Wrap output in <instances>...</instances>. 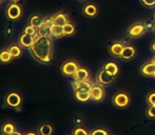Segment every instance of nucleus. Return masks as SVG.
I'll return each instance as SVG.
<instances>
[{
  "instance_id": "1",
  "label": "nucleus",
  "mask_w": 155,
  "mask_h": 135,
  "mask_svg": "<svg viewBox=\"0 0 155 135\" xmlns=\"http://www.w3.org/2000/svg\"><path fill=\"white\" fill-rule=\"evenodd\" d=\"M35 59L42 64H48L52 60V42L48 36H37L30 49Z\"/></svg>"
},
{
  "instance_id": "2",
  "label": "nucleus",
  "mask_w": 155,
  "mask_h": 135,
  "mask_svg": "<svg viewBox=\"0 0 155 135\" xmlns=\"http://www.w3.org/2000/svg\"><path fill=\"white\" fill-rule=\"evenodd\" d=\"M146 31H147V29H146L145 23L135 22L129 27L128 31H127V34H128V36L131 37V38H139V37H141L145 34Z\"/></svg>"
},
{
  "instance_id": "3",
  "label": "nucleus",
  "mask_w": 155,
  "mask_h": 135,
  "mask_svg": "<svg viewBox=\"0 0 155 135\" xmlns=\"http://www.w3.org/2000/svg\"><path fill=\"white\" fill-rule=\"evenodd\" d=\"M78 69H79V67H78L77 62H75L74 60H67L60 67V72H61L63 76L73 77Z\"/></svg>"
},
{
  "instance_id": "4",
  "label": "nucleus",
  "mask_w": 155,
  "mask_h": 135,
  "mask_svg": "<svg viewBox=\"0 0 155 135\" xmlns=\"http://www.w3.org/2000/svg\"><path fill=\"white\" fill-rule=\"evenodd\" d=\"M112 104L117 108H127L130 104V97H129L128 94H126L124 92L116 93L112 98Z\"/></svg>"
},
{
  "instance_id": "5",
  "label": "nucleus",
  "mask_w": 155,
  "mask_h": 135,
  "mask_svg": "<svg viewBox=\"0 0 155 135\" xmlns=\"http://www.w3.org/2000/svg\"><path fill=\"white\" fill-rule=\"evenodd\" d=\"M90 94H91V99L93 101L99 102L104 99V90L102 84H92L90 89Z\"/></svg>"
},
{
  "instance_id": "6",
  "label": "nucleus",
  "mask_w": 155,
  "mask_h": 135,
  "mask_svg": "<svg viewBox=\"0 0 155 135\" xmlns=\"http://www.w3.org/2000/svg\"><path fill=\"white\" fill-rule=\"evenodd\" d=\"M21 14H22V11H21L20 5L16 3V2H13L6 8V17L11 20H17V19L20 18Z\"/></svg>"
},
{
  "instance_id": "7",
  "label": "nucleus",
  "mask_w": 155,
  "mask_h": 135,
  "mask_svg": "<svg viewBox=\"0 0 155 135\" xmlns=\"http://www.w3.org/2000/svg\"><path fill=\"white\" fill-rule=\"evenodd\" d=\"M115 80V76H113L112 74H110L108 71H106L104 69L100 70L97 74V81L98 84H104V86H109Z\"/></svg>"
},
{
  "instance_id": "8",
  "label": "nucleus",
  "mask_w": 155,
  "mask_h": 135,
  "mask_svg": "<svg viewBox=\"0 0 155 135\" xmlns=\"http://www.w3.org/2000/svg\"><path fill=\"white\" fill-rule=\"evenodd\" d=\"M74 96L76 100L79 102H88L91 99L90 89L89 88H79L74 90Z\"/></svg>"
},
{
  "instance_id": "9",
  "label": "nucleus",
  "mask_w": 155,
  "mask_h": 135,
  "mask_svg": "<svg viewBox=\"0 0 155 135\" xmlns=\"http://www.w3.org/2000/svg\"><path fill=\"white\" fill-rule=\"evenodd\" d=\"M5 104H8L10 108H18L21 104V96L16 92H11L6 95L5 97Z\"/></svg>"
},
{
  "instance_id": "10",
  "label": "nucleus",
  "mask_w": 155,
  "mask_h": 135,
  "mask_svg": "<svg viewBox=\"0 0 155 135\" xmlns=\"http://www.w3.org/2000/svg\"><path fill=\"white\" fill-rule=\"evenodd\" d=\"M35 39L36 37L35 36H32V35H28V34H21V36L19 37V44L20 47L22 48H25V49H31V47L34 43Z\"/></svg>"
},
{
  "instance_id": "11",
  "label": "nucleus",
  "mask_w": 155,
  "mask_h": 135,
  "mask_svg": "<svg viewBox=\"0 0 155 135\" xmlns=\"http://www.w3.org/2000/svg\"><path fill=\"white\" fill-rule=\"evenodd\" d=\"M76 81H88L90 79V72L86 68H79L73 76Z\"/></svg>"
},
{
  "instance_id": "12",
  "label": "nucleus",
  "mask_w": 155,
  "mask_h": 135,
  "mask_svg": "<svg viewBox=\"0 0 155 135\" xmlns=\"http://www.w3.org/2000/svg\"><path fill=\"white\" fill-rule=\"evenodd\" d=\"M141 75L143 76H154L155 75V64L153 61H149L143 64L139 69Z\"/></svg>"
},
{
  "instance_id": "13",
  "label": "nucleus",
  "mask_w": 155,
  "mask_h": 135,
  "mask_svg": "<svg viewBox=\"0 0 155 135\" xmlns=\"http://www.w3.org/2000/svg\"><path fill=\"white\" fill-rule=\"evenodd\" d=\"M52 20H53L54 25H60V27H63V25L69 22V20H68V15L62 12L54 14L53 16H52Z\"/></svg>"
},
{
  "instance_id": "14",
  "label": "nucleus",
  "mask_w": 155,
  "mask_h": 135,
  "mask_svg": "<svg viewBox=\"0 0 155 135\" xmlns=\"http://www.w3.org/2000/svg\"><path fill=\"white\" fill-rule=\"evenodd\" d=\"M136 55V51H135V48L132 47V45H126V47L123 49V52L120 54V59L124 60H130L132 58L135 57Z\"/></svg>"
},
{
  "instance_id": "15",
  "label": "nucleus",
  "mask_w": 155,
  "mask_h": 135,
  "mask_svg": "<svg viewBox=\"0 0 155 135\" xmlns=\"http://www.w3.org/2000/svg\"><path fill=\"white\" fill-rule=\"evenodd\" d=\"M82 14L87 17H90V18H93V17L97 16L98 14V8L95 4L93 3H88L82 8Z\"/></svg>"
},
{
  "instance_id": "16",
  "label": "nucleus",
  "mask_w": 155,
  "mask_h": 135,
  "mask_svg": "<svg viewBox=\"0 0 155 135\" xmlns=\"http://www.w3.org/2000/svg\"><path fill=\"white\" fill-rule=\"evenodd\" d=\"M124 48V45L123 44V42L116 41V42H113L112 44L109 45V52H110L111 55L115 56V57H119L121 52H123Z\"/></svg>"
},
{
  "instance_id": "17",
  "label": "nucleus",
  "mask_w": 155,
  "mask_h": 135,
  "mask_svg": "<svg viewBox=\"0 0 155 135\" xmlns=\"http://www.w3.org/2000/svg\"><path fill=\"white\" fill-rule=\"evenodd\" d=\"M50 36L54 38H59V37L64 36L63 34V28L60 25H52L50 28Z\"/></svg>"
},
{
  "instance_id": "18",
  "label": "nucleus",
  "mask_w": 155,
  "mask_h": 135,
  "mask_svg": "<svg viewBox=\"0 0 155 135\" xmlns=\"http://www.w3.org/2000/svg\"><path fill=\"white\" fill-rule=\"evenodd\" d=\"M12 59L13 57L8 49H2L0 51V62L1 64H8L12 61Z\"/></svg>"
},
{
  "instance_id": "19",
  "label": "nucleus",
  "mask_w": 155,
  "mask_h": 135,
  "mask_svg": "<svg viewBox=\"0 0 155 135\" xmlns=\"http://www.w3.org/2000/svg\"><path fill=\"white\" fill-rule=\"evenodd\" d=\"M16 131V127L12 123H5L1 127V133L3 135H11Z\"/></svg>"
},
{
  "instance_id": "20",
  "label": "nucleus",
  "mask_w": 155,
  "mask_h": 135,
  "mask_svg": "<svg viewBox=\"0 0 155 135\" xmlns=\"http://www.w3.org/2000/svg\"><path fill=\"white\" fill-rule=\"evenodd\" d=\"M104 69L106 70V71H108L110 74H112L113 76H116L119 71L118 66H117L116 64H114V62H108V64H106Z\"/></svg>"
},
{
  "instance_id": "21",
  "label": "nucleus",
  "mask_w": 155,
  "mask_h": 135,
  "mask_svg": "<svg viewBox=\"0 0 155 135\" xmlns=\"http://www.w3.org/2000/svg\"><path fill=\"white\" fill-rule=\"evenodd\" d=\"M8 50L10 51L11 55H12L13 58H18L21 56V53H22V51H21V48L19 47V45L17 44H12L10 45V47L8 48Z\"/></svg>"
},
{
  "instance_id": "22",
  "label": "nucleus",
  "mask_w": 155,
  "mask_h": 135,
  "mask_svg": "<svg viewBox=\"0 0 155 135\" xmlns=\"http://www.w3.org/2000/svg\"><path fill=\"white\" fill-rule=\"evenodd\" d=\"M39 135H52L53 133V127L49 123H43L39 127L38 130Z\"/></svg>"
},
{
  "instance_id": "23",
  "label": "nucleus",
  "mask_w": 155,
  "mask_h": 135,
  "mask_svg": "<svg viewBox=\"0 0 155 135\" xmlns=\"http://www.w3.org/2000/svg\"><path fill=\"white\" fill-rule=\"evenodd\" d=\"M43 19L45 18L38 16V15H33L31 19H30V25L35 28H39L40 25H43Z\"/></svg>"
},
{
  "instance_id": "24",
  "label": "nucleus",
  "mask_w": 155,
  "mask_h": 135,
  "mask_svg": "<svg viewBox=\"0 0 155 135\" xmlns=\"http://www.w3.org/2000/svg\"><path fill=\"white\" fill-rule=\"evenodd\" d=\"M72 87H73V90H77V89L79 88H89L91 89V87H92V84H91V82L89 81H76V80H74V82L72 84Z\"/></svg>"
},
{
  "instance_id": "25",
  "label": "nucleus",
  "mask_w": 155,
  "mask_h": 135,
  "mask_svg": "<svg viewBox=\"0 0 155 135\" xmlns=\"http://www.w3.org/2000/svg\"><path fill=\"white\" fill-rule=\"evenodd\" d=\"M63 34L64 36H70V35H73L75 32V25L71 22H68L67 25H63Z\"/></svg>"
},
{
  "instance_id": "26",
  "label": "nucleus",
  "mask_w": 155,
  "mask_h": 135,
  "mask_svg": "<svg viewBox=\"0 0 155 135\" xmlns=\"http://www.w3.org/2000/svg\"><path fill=\"white\" fill-rule=\"evenodd\" d=\"M37 36H50V28L43 23L39 28H37Z\"/></svg>"
},
{
  "instance_id": "27",
  "label": "nucleus",
  "mask_w": 155,
  "mask_h": 135,
  "mask_svg": "<svg viewBox=\"0 0 155 135\" xmlns=\"http://www.w3.org/2000/svg\"><path fill=\"white\" fill-rule=\"evenodd\" d=\"M23 33L37 37V28L33 27V25H27V27L25 28V30H23Z\"/></svg>"
},
{
  "instance_id": "28",
  "label": "nucleus",
  "mask_w": 155,
  "mask_h": 135,
  "mask_svg": "<svg viewBox=\"0 0 155 135\" xmlns=\"http://www.w3.org/2000/svg\"><path fill=\"white\" fill-rule=\"evenodd\" d=\"M73 135H90V134H89L88 132H87V130H84V128L78 127L73 131Z\"/></svg>"
},
{
  "instance_id": "29",
  "label": "nucleus",
  "mask_w": 155,
  "mask_h": 135,
  "mask_svg": "<svg viewBox=\"0 0 155 135\" xmlns=\"http://www.w3.org/2000/svg\"><path fill=\"white\" fill-rule=\"evenodd\" d=\"M146 114H147V116L150 117V118H155V106H150L149 108H148Z\"/></svg>"
},
{
  "instance_id": "30",
  "label": "nucleus",
  "mask_w": 155,
  "mask_h": 135,
  "mask_svg": "<svg viewBox=\"0 0 155 135\" xmlns=\"http://www.w3.org/2000/svg\"><path fill=\"white\" fill-rule=\"evenodd\" d=\"M147 102L150 106H155V92H151L147 96Z\"/></svg>"
},
{
  "instance_id": "31",
  "label": "nucleus",
  "mask_w": 155,
  "mask_h": 135,
  "mask_svg": "<svg viewBox=\"0 0 155 135\" xmlns=\"http://www.w3.org/2000/svg\"><path fill=\"white\" fill-rule=\"evenodd\" d=\"M90 135H109L108 132L104 129H95L90 133Z\"/></svg>"
},
{
  "instance_id": "32",
  "label": "nucleus",
  "mask_w": 155,
  "mask_h": 135,
  "mask_svg": "<svg viewBox=\"0 0 155 135\" xmlns=\"http://www.w3.org/2000/svg\"><path fill=\"white\" fill-rule=\"evenodd\" d=\"M141 3L145 6H148V8H153L155 6V0H140Z\"/></svg>"
},
{
  "instance_id": "33",
  "label": "nucleus",
  "mask_w": 155,
  "mask_h": 135,
  "mask_svg": "<svg viewBox=\"0 0 155 135\" xmlns=\"http://www.w3.org/2000/svg\"><path fill=\"white\" fill-rule=\"evenodd\" d=\"M150 49H151V51L153 52V53H155V40L151 43V45H150Z\"/></svg>"
},
{
  "instance_id": "34",
  "label": "nucleus",
  "mask_w": 155,
  "mask_h": 135,
  "mask_svg": "<svg viewBox=\"0 0 155 135\" xmlns=\"http://www.w3.org/2000/svg\"><path fill=\"white\" fill-rule=\"evenodd\" d=\"M11 135H23L22 133H20V132H18V131H15L14 133H12Z\"/></svg>"
},
{
  "instance_id": "35",
  "label": "nucleus",
  "mask_w": 155,
  "mask_h": 135,
  "mask_svg": "<svg viewBox=\"0 0 155 135\" xmlns=\"http://www.w3.org/2000/svg\"><path fill=\"white\" fill-rule=\"evenodd\" d=\"M25 135H37L35 132H28V133H25Z\"/></svg>"
},
{
  "instance_id": "36",
  "label": "nucleus",
  "mask_w": 155,
  "mask_h": 135,
  "mask_svg": "<svg viewBox=\"0 0 155 135\" xmlns=\"http://www.w3.org/2000/svg\"><path fill=\"white\" fill-rule=\"evenodd\" d=\"M12 2H17V1H19V0H11Z\"/></svg>"
},
{
  "instance_id": "37",
  "label": "nucleus",
  "mask_w": 155,
  "mask_h": 135,
  "mask_svg": "<svg viewBox=\"0 0 155 135\" xmlns=\"http://www.w3.org/2000/svg\"><path fill=\"white\" fill-rule=\"evenodd\" d=\"M152 61L154 62V64H155V56H154V58H153V60H152Z\"/></svg>"
},
{
  "instance_id": "38",
  "label": "nucleus",
  "mask_w": 155,
  "mask_h": 135,
  "mask_svg": "<svg viewBox=\"0 0 155 135\" xmlns=\"http://www.w3.org/2000/svg\"><path fill=\"white\" fill-rule=\"evenodd\" d=\"M153 19H154V22H155V14H154V18Z\"/></svg>"
},
{
  "instance_id": "39",
  "label": "nucleus",
  "mask_w": 155,
  "mask_h": 135,
  "mask_svg": "<svg viewBox=\"0 0 155 135\" xmlns=\"http://www.w3.org/2000/svg\"><path fill=\"white\" fill-rule=\"evenodd\" d=\"M1 1H3V0H0V2H1Z\"/></svg>"
},
{
  "instance_id": "40",
  "label": "nucleus",
  "mask_w": 155,
  "mask_h": 135,
  "mask_svg": "<svg viewBox=\"0 0 155 135\" xmlns=\"http://www.w3.org/2000/svg\"><path fill=\"white\" fill-rule=\"evenodd\" d=\"M154 32H155V28H154Z\"/></svg>"
},
{
  "instance_id": "41",
  "label": "nucleus",
  "mask_w": 155,
  "mask_h": 135,
  "mask_svg": "<svg viewBox=\"0 0 155 135\" xmlns=\"http://www.w3.org/2000/svg\"><path fill=\"white\" fill-rule=\"evenodd\" d=\"M154 77H155V75H154Z\"/></svg>"
}]
</instances>
